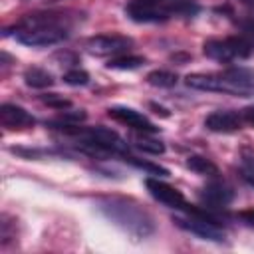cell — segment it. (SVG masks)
Masks as SVG:
<instances>
[{
  "label": "cell",
  "mask_w": 254,
  "mask_h": 254,
  "mask_svg": "<svg viewBox=\"0 0 254 254\" xmlns=\"http://www.w3.org/2000/svg\"><path fill=\"white\" fill-rule=\"evenodd\" d=\"M99 212L111 220L117 228L127 232L129 236L143 240L155 234L157 226L149 210H145L139 202L125 196H103L97 200Z\"/></svg>",
  "instance_id": "obj_1"
},
{
  "label": "cell",
  "mask_w": 254,
  "mask_h": 254,
  "mask_svg": "<svg viewBox=\"0 0 254 254\" xmlns=\"http://www.w3.org/2000/svg\"><path fill=\"white\" fill-rule=\"evenodd\" d=\"M71 18L64 12H38L28 14L16 26V40L24 46L44 48L56 46L69 36Z\"/></svg>",
  "instance_id": "obj_2"
},
{
  "label": "cell",
  "mask_w": 254,
  "mask_h": 254,
  "mask_svg": "<svg viewBox=\"0 0 254 254\" xmlns=\"http://www.w3.org/2000/svg\"><path fill=\"white\" fill-rule=\"evenodd\" d=\"M198 10L194 0H131L125 14L139 24L167 22L179 16H194Z\"/></svg>",
  "instance_id": "obj_3"
},
{
  "label": "cell",
  "mask_w": 254,
  "mask_h": 254,
  "mask_svg": "<svg viewBox=\"0 0 254 254\" xmlns=\"http://www.w3.org/2000/svg\"><path fill=\"white\" fill-rule=\"evenodd\" d=\"M202 52L206 58L214 62H234V60H246L254 54V38L240 34V36H228L222 40H208L202 46Z\"/></svg>",
  "instance_id": "obj_4"
},
{
  "label": "cell",
  "mask_w": 254,
  "mask_h": 254,
  "mask_svg": "<svg viewBox=\"0 0 254 254\" xmlns=\"http://www.w3.org/2000/svg\"><path fill=\"white\" fill-rule=\"evenodd\" d=\"M173 222L179 228H183V230H187V232H190V234H194L202 240H212V242H222L224 240V230L218 226L216 218L210 216L208 212L206 214H189V212H185L183 216L177 214V216H173Z\"/></svg>",
  "instance_id": "obj_5"
},
{
  "label": "cell",
  "mask_w": 254,
  "mask_h": 254,
  "mask_svg": "<svg viewBox=\"0 0 254 254\" xmlns=\"http://www.w3.org/2000/svg\"><path fill=\"white\" fill-rule=\"evenodd\" d=\"M185 83L192 89H200V91H216V93H226V95H238L244 97L240 87L224 73H190L185 77Z\"/></svg>",
  "instance_id": "obj_6"
},
{
  "label": "cell",
  "mask_w": 254,
  "mask_h": 254,
  "mask_svg": "<svg viewBox=\"0 0 254 254\" xmlns=\"http://www.w3.org/2000/svg\"><path fill=\"white\" fill-rule=\"evenodd\" d=\"M133 46V40L127 36H119V34H101V36H93L87 40L85 48L89 54L93 56H121L127 54Z\"/></svg>",
  "instance_id": "obj_7"
},
{
  "label": "cell",
  "mask_w": 254,
  "mask_h": 254,
  "mask_svg": "<svg viewBox=\"0 0 254 254\" xmlns=\"http://www.w3.org/2000/svg\"><path fill=\"white\" fill-rule=\"evenodd\" d=\"M145 185H147L149 194H151L155 200H159L161 204L169 206V208H179V210L189 212V208L192 206V204H189V202L185 200V196L181 194V190H177L175 187L167 185L165 181H159V179H147Z\"/></svg>",
  "instance_id": "obj_8"
},
{
  "label": "cell",
  "mask_w": 254,
  "mask_h": 254,
  "mask_svg": "<svg viewBox=\"0 0 254 254\" xmlns=\"http://www.w3.org/2000/svg\"><path fill=\"white\" fill-rule=\"evenodd\" d=\"M107 115H109L111 119H115V121L127 125V127H131V129L137 131V133H149V135H153V133L159 131V127H155V123H151L143 113H139V111H135V109H131V107H125V105L109 107V109H107Z\"/></svg>",
  "instance_id": "obj_9"
},
{
  "label": "cell",
  "mask_w": 254,
  "mask_h": 254,
  "mask_svg": "<svg viewBox=\"0 0 254 254\" xmlns=\"http://www.w3.org/2000/svg\"><path fill=\"white\" fill-rule=\"evenodd\" d=\"M200 200L208 206V208H226L232 200H234V190L220 179L212 177L210 183H206L200 192H198Z\"/></svg>",
  "instance_id": "obj_10"
},
{
  "label": "cell",
  "mask_w": 254,
  "mask_h": 254,
  "mask_svg": "<svg viewBox=\"0 0 254 254\" xmlns=\"http://www.w3.org/2000/svg\"><path fill=\"white\" fill-rule=\"evenodd\" d=\"M244 117L242 113L238 111H230V109H224V111H212L210 115H206L204 119V127L208 131H214V133H236L244 127Z\"/></svg>",
  "instance_id": "obj_11"
},
{
  "label": "cell",
  "mask_w": 254,
  "mask_h": 254,
  "mask_svg": "<svg viewBox=\"0 0 254 254\" xmlns=\"http://www.w3.org/2000/svg\"><path fill=\"white\" fill-rule=\"evenodd\" d=\"M0 121L8 129H24V127H32L36 123V119L24 107L14 105V103H2V107H0Z\"/></svg>",
  "instance_id": "obj_12"
},
{
  "label": "cell",
  "mask_w": 254,
  "mask_h": 254,
  "mask_svg": "<svg viewBox=\"0 0 254 254\" xmlns=\"http://www.w3.org/2000/svg\"><path fill=\"white\" fill-rule=\"evenodd\" d=\"M24 81L28 87L34 89H46L50 85H54V75L42 67H28L24 71Z\"/></svg>",
  "instance_id": "obj_13"
},
{
  "label": "cell",
  "mask_w": 254,
  "mask_h": 254,
  "mask_svg": "<svg viewBox=\"0 0 254 254\" xmlns=\"http://www.w3.org/2000/svg\"><path fill=\"white\" fill-rule=\"evenodd\" d=\"M187 167L190 169V171H194L196 175H202V177H218V169H216V165L210 161V159H206V157H200V155H190L189 159H187Z\"/></svg>",
  "instance_id": "obj_14"
},
{
  "label": "cell",
  "mask_w": 254,
  "mask_h": 254,
  "mask_svg": "<svg viewBox=\"0 0 254 254\" xmlns=\"http://www.w3.org/2000/svg\"><path fill=\"white\" fill-rule=\"evenodd\" d=\"M147 135H149V133H143V137H141V135H135V137H133V147L139 149V151H143V153L163 155V153H165V145H163L161 141H157V139L147 137Z\"/></svg>",
  "instance_id": "obj_15"
},
{
  "label": "cell",
  "mask_w": 254,
  "mask_h": 254,
  "mask_svg": "<svg viewBox=\"0 0 254 254\" xmlns=\"http://www.w3.org/2000/svg\"><path fill=\"white\" fill-rule=\"evenodd\" d=\"M238 173H240V177H242L250 187H254V151L242 149V153H240V163H238Z\"/></svg>",
  "instance_id": "obj_16"
},
{
  "label": "cell",
  "mask_w": 254,
  "mask_h": 254,
  "mask_svg": "<svg viewBox=\"0 0 254 254\" xmlns=\"http://www.w3.org/2000/svg\"><path fill=\"white\" fill-rule=\"evenodd\" d=\"M145 64L143 58L139 56H127V54H121V56H115L107 62V67L109 69H137Z\"/></svg>",
  "instance_id": "obj_17"
},
{
  "label": "cell",
  "mask_w": 254,
  "mask_h": 254,
  "mask_svg": "<svg viewBox=\"0 0 254 254\" xmlns=\"http://www.w3.org/2000/svg\"><path fill=\"white\" fill-rule=\"evenodd\" d=\"M147 81L155 87H173V85H177L179 77H177V73H173L169 69H155L147 75Z\"/></svg>",
  "instance_id": "obj_18"
},
{
  "label": "cell",
  "mask_w": 254,
  "mask_h": 254,
  "mask_svg": "<svg viewBox=\"0 0 254 254\" xmlns=\"http://www.w3.org/2000/svg\"><path fill=\"white\" fill-rule=\"evenodd\" d=\"M125 161H129V163H131L133 167H137V169L147 171L149 175H159V177L169 175L167 169H163V167H159V165H153V163H147V161H139V159H135V157H131V155H125Z\"/></svg>",
  "instance_id": "obj_19"
},
{
  "label": "cell",
  "mask_w": 254,
  "mask_h": 254,
  "mask_svg": "<svg viewBox=\"0 0 254 254\" xmlns=\"http://www.w3.org/2000/svg\"><path fill=\"white\" fill-rule=\"evenodd\" d=\"M64 81L67 85H85L89 81V75H87V71L75 67V69H67L64 73Z\"/></svg>",
  "instance_id": "obj_20"
},
{
  "label": "cell",
  "mask_w": 254,
  "mask_h": 254,
  "mask_svg": "<svg viewBox=\"0 0 254 254\" xmlns=\"http://www.w3.org/2000/svg\"><path fill=\"white\" fill-rule=\"evenodd\" d=\"M42 101H44L46 105L54 107V109H64V107H69V105H71L69 99H65V97L58 95V93H46V95H42Z\"/></svg>",
  "instance_id": "obj_21"
},
{
  "label": "cell",
  "mask_w": 254,
  "mask_h": 254,
  "mask_svg": "<svg viewBox=\"0 0 254 254\" xmlns=\"http://www.w3.org/2000/svg\"><path fill=\"white\" fill-rule=\"evenodd\" d=\"M238 218H240L248 228H254V208L240 210V212H238Z\"/></svg>",
  "instance_id": "obj_22"
},
{
  "label": "cell",
  "mask_w": 254,
  "mask_h": 254,
  "mask_svg": "<svg viewBox=\"0 0 254 254\" xmlns=\"http://www.w3.org/2000/svg\"><path fill=\"white\" fill-rule=\"evenodd\" d=\"M242 117H244V123L254 127V107H248V109H242Z\"/></svg>",
  "instance_id": "obj_23"
},
{
  "label": "cell",
  "mask_w": 254,
  "mask_h": 254,
  "mask_svg": "<svg viewBox=\"0 0 254 254\" xmlns=\"http://www.w3.org/2000/svg\"><path fill=\"white\" fill-rule=\"evenodd\" d=\"M238 2H242V4H246V6H254V0H238Z\"/></svg>",
  "instance_id": "obj_24"
}]
</instances>
